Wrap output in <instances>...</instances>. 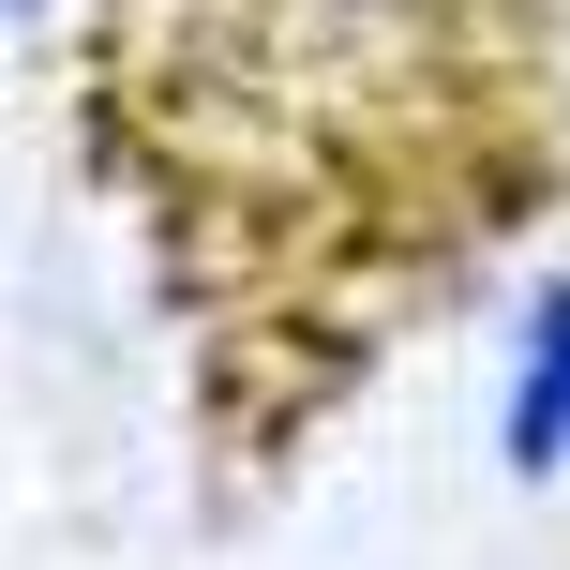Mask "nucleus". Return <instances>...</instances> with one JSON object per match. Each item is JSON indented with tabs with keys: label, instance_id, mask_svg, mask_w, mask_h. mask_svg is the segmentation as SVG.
<instances>
[{
	"label": "nucleus",
	"instance_id": "1",
	"mask_svg": "<svg viewBox=\"0 0 570 570\" xmlns=\"http://www.w3.org/2000/svg\"><path fill=\"white\" fill-rule=\"evenodd\" d=\"M495 465L511 481H570V271L525 285L511 361H495Z\"/></svg>",
	"mask_w": 570,
	"mask_h": 570
},
{
	"label": "nucleus",
	"instance_id": "2",
	"mask_svg": "<svg viewBox=\"0 0 570 570\" xmlns=\"http://www.w3.org/2000/svg\"><path fill=\"white\" fill-rule=\"evenodd\" d=\"M0 16H16V0H0Z\"/></svg>",
	"mask_w": 570,
	"mask_h": 570
}]
</instances>
